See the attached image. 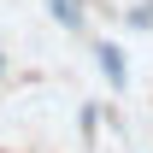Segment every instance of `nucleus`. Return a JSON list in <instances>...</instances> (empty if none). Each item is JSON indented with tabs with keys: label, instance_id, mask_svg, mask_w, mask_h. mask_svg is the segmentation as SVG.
<instances>
[{
	"label": "nucleus",
	"instance_id": "nucleus-1",
	"mask_svg": "<svg viewBox=\"0 0 153 153\" xmlns=\"http://www.w3.org/2000/svg\"><path fill=\"white\" fill-rule=\"evenodd\" d=\"M94 59H100V71H106V82H112V88H124V82H130V65H124V47H118V41H94Z\"/></svg>",
	"mask_w": 153,
	"mask_h": 153
},
{
	"label": "nucleus",
	"instance_id": "nucleus-2",
	"mask_svg": "<svg viewBox=\"0 0 153 153\" xmlns=\"http://www.w3.org/2000/svg\"><path fill=\"white\" fill-rule=\"evenodd\" d=\"M47 12H53L59 18V30H82V24H88V0H47Z\"/></svg>",
	"mask_w": 153,
	"mask_h": 153
},
{
	"label": "nucleus",
	"instance_id": "nucleus-3",
	"mask_svg": "<svg viewBox=\"0 0 153 153\" xmlns=\"http://www.w3.org/2000/svg\"><path fill=\"white\" fill-rule=\"evenodd\" d=\"M130 24H135V30H153V0H147V6H135V12H130Z\"/></svg>",
	"mask_w": 153,
	"mask_h": 153
}]
</instances>
